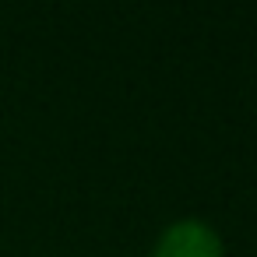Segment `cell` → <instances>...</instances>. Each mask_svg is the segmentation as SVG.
I'll return each instance as SVG.
<instances>
[{"label": "cell", "mask_w": 257, "mask_h": 257, "mask_svg": "<svg viewBox=\"0 0 257 257\" xmlns=\"http://www.w3.org/2000/svg\"><path fill=\"white\" fill-rule=\"evenodd\" d=\"M148 257H225V243L204 218H176L169 222Z\"/></svg>", "instance_id": "obj_1"}]
</instances>
